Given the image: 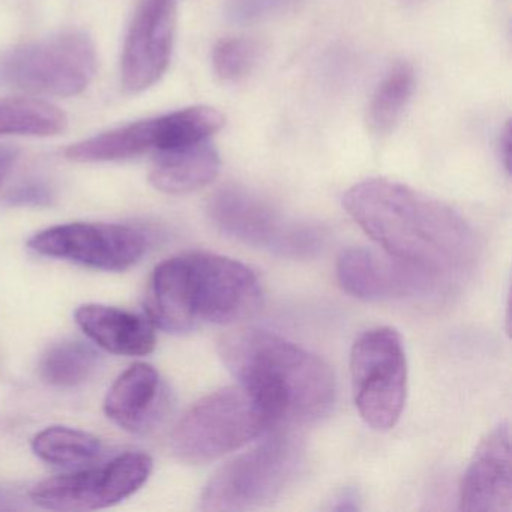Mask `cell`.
Masks as SVG:
<instances>
[{
    "instance_id": "cell-3",
    "label": "cell",
    "mask_w": 512,
    "mask_h": 512,
    "mask_svg": "<svg viewBox=\"0 0 512 512\" xmlns=\"http://www.w3.org/2000/svg\"><path fill=\"white\" fill-rule=\"evenodd\" d=\"M262 302L259 278L244 263L211 253L170 257L155 268L145 307L155 328L184 334L253 316Z\"/></svg>"
},
{
    "instance_id": "cell-5",
    "label": "cell",
    "mask_w": 512,
    "mask_h": 512,
    "mask_svg": "<svg viewBox=\"0 0 512 512\" xmlns=\"http://www.w3.org/2000/svg\"><path fill=\"white\" fill-rule=\"evenodd\" d=\"M272 427L265 410L242 386H230L206 395L185 412L170 437V448L184 463H211Z\"/></svg>"
},
{
    "instance_id": "cell-2",
    "label": "cell",
    "mask_w": 512,
    "mask_h": 512,
    "mask_svg": "<svg viewBox=\"0 0 512 512\" xmlns=\"http://www.w3.org/2000/svg\"><path fill=\"white\" fill-rule=\"evenodd\" d=\"M221 359L272 424H310L335 404L334 374L319 356L263 329L229 332L218 343Z\"/></svg>"
},
{
    "instance_id": "cell-7",
    "label": "cell",
    "mask_w": 512,
    "mask_h": 512,
    "mask_svg": "<svg viewBox=\"0 0 512 512\" xmlns=\"http://www.w3.org/2000/svg\"><path fill=\"white\" fill-rule=\"evenodd\" d=\"M353 400L361 418L376 430L397 424L406 403L407 361L403 340L392 328H373L350 353Z\"/></svg>"
},
{
    "instance_id": "cell-8",
    "label": "cell",
    "mask_w": 512,
    "mask_h": 512,
    "mask_svg": "<svg viewBox=\"0 0 512 512\" xmlns=\"http://www.w3.org/2000/svg\"><path fill=\"white\" fill-rule=\"evenodd\" d=\"M208 214L223 235L278 256H311L325 238L319 227L286 217L244 188L217 191L209 200Z\"/></svg>"
},
{
    "instance_id": "cell-4",
    "label": "cell",
    "mask_w": 512,
    "mask_h": 512,
    "mask_svg": "<svg viewBox=\"0 0 512 512\" xmlns=\"http://www.w3.org/2000/svg\"><path fill=\"white\" fill-rule=\"evenodd\" d=\"M302 464V440L290 431H275L217 470L203 490L200 508L247 511L269 505L295 482Z\"/></svg>"
},
{
    "instance_id": "cell-6",
    "label": "cell",
    "mask_w": 512,
    "mask_h": 512,
    "mask_svg": "<svg viewBox=\"0 0 512 512\" xmlns=\"http://www.w3.org/2000/svg\"><path fill=\"white\" fill-rule=\"evenodd\" d=\"M94 40L71 31L0 55V86L49 97H76L97 74Z\"/></svg>"
},
{
    "instance_id": "cell-14",
    "label": "cell",
    "mask_w": 512,
    "mask_h": 512,
    "mask_svg": "<svg viewBox=\"0 0 512 512\" xmlns=\"http://www.w3.org/2000/svg\"><path fill=\"white\" fill-rule=\"evenodd\" d=\"M511 506V434L508 424H499L479 443L464 472L460 508L469 512H509Z\"/></svg>"
},
{
    "instance_id": "cell-16",
    "label": "cell",
    "mask_w": 512,
    "mask_h": 512,
    "mask_svg": "<svg viewBox=\"0 0 512 512\" xmlns=\"http://www.w3.org/2000/svg\"><path fill=\"white\" fill-rule=\"evenodd\" d=\"M76 322L101 349L115 355L146 356L157 344L154 323L149 317L109 307L86 304L77 308Z\"/></svg>"
},
{
    "instance_id": "cell-27",
    "label": "cell",
    "mask_w": 512,
    "mask_h": 512,
    "mask_svg": "<svg viewBox=\"0 0 512 512\" xmlns=\"http://www.w3.org/2000/svg\"><path fill=\"white\" fill-rule=\"evenodd\" d=\"M338 502H340V505L334 506V509H340V511H343V509H358L356 494L350 493V491H344Z\"/></svg>"
},
{
    "instance_id": "cell-20",
    "label": "cell",
    "mask_w": 512,
    "mask_h": 512,
    "mask_svg": "<svg viewBox=\"0 0 512 512\" xmlns=\"http://www.w3.org/2000/svg\"><path fill=\"white\" fill-rule=\"evenodd\" d=\"M65 113L40 100L0 101V137L58 136L67 130Z\"/></svg>"
},
{
    "instance_id": "cell-18",
    "label": "cell",
    "mask_w": 512,
    "mask_h": 512,
    "mask_svg": "<svg viewBox=\"0 0 512 512\" xmlns=\"http://www.w3.org/2000/svg\"><path fill=\"white\" fill-rule=\"evenodd\" d=\"M35 455L59 467L91 466L103 452L100 439L77 428L53 425L32 440Z\"/></svg>"
},
{
    "instance_id": "cell-15",
    "label": "cell",
    "mask_w": 512,
    "mask_h": 512,
    "mask_svg": "<svg viewBox=\"0 0 512 512\" xmlns=\"http://www.w3.org/2000/svg\"><path fill=\"white\" fill-rule=\"evenodd\" d=\"M166 394L152 365L137 362L113 383L104 400L107 418L131 433H146L161 418Z\"/></svg>"
},
{
    "instance_id": "cell-12",
    "label": "cell",
    "mask_w": 512,
    "mask_h": 512,
    "mask_svg": "<svg viewBox=\"0 0 512 512\" xmlns=\"http://www.w3.org/2000/svg\"><path fill=\"white\" fill-rule=\"evenodd\" d=\"M337 272L341 287L364 301L428 298L445 280L392 254L362 247L343 251Z\"/></svg>"
},
{
    "instance_id": "cell-28",
    "label": "cell",
    "mask_w": 512,
    "mask_h": 512,
    "mask_svg": "<svg viewBox=\"0 0 512 512\" xmlns=\"http://www.w3.org/2000/svg\"><path fill=\"white\" fill-rule=\"evenodd\" d=\"M413 2H415V0H413Z\"/></svg>"
},
{
    "instance_id": "cell-11",
    "label": "cell",
    "mask_w": 512,
    "mask_h": 512,
    "mask_svg": "<svg viewBox=\"0 0 512 512\" xmlns=\"http://www.w3.org/2000/svg\"><path fill=\"white\" fill-rule=\"evenodd\" d=\"M29 247L41 256L86 268L124 272L142 259L146 239L137 230L118 224L71 223L37 233Z\"/></svg>"
},
{
    "instance_id": "cell-17",
    "label": "cell",
    "mask_w": 512,
    "mask_h": 512,
    "mask_svg": "<svg viewBox=\"0 0 512 512\" xmlns=\"http://www.w3.org/2000/svg\"><path fill=\"white\" fill-rule=\"evenodd\" d=\"M220 170V157L214 146L203 142L157 152L151 184L161 193L187 194L214 181Z\"/></svg>"
},
{
    "instance_id": "cell-21",
    "label": "cell",
    "mask_w": 512,
    "mask_h": 512,
    "mask_svg": "<svg viewBox=\"0 0 512 512\" xmlns=\"http://www.w3.org/2000/svg\"><path fill=\"white\" fill-rule=\"evenodd\" d=\"M415 89V74L407 64L392 68L385 77L368 107V125L374 134H388L403 118Z\"/></svg>"
},
{
    "instance_id": "cell-1",
    "label": "cell",
    "mask_w": 512,
    "mask_h": 512,
    "mask_svg": "<svg viewBox=\"0 0 512 512\" xmlns=\"http://www.w3.org/2000/svg\"><path fill=\"white\" fill-rule=\"evenodd\" d=\"M343 205L386 253L439 277L466 274L478 262L472 226L445 203L406 185L367 179L344 194Z\"/></svg>"
},
{
    "instance_id": "cell-24",
    "label": "cell",
    "mask_w": 512,
    "mask_h": 512,
    "mask_svg": "<svg viewBox=\"0 0 512 512\" xmlns=\"http://www.w3.org/2000/svg\"><path fill=\"white\" fill-rule=\"evenodd\" d=\"M52 197V190L47 185L41 184V182H29L22 187H17L10 194L8 200L13 205L41 206L49 205L52 202Z\"/></svg>"
},
{
    "instance_id": "cell-22",
    "label": "cell",
    "mask_w": 512,
    "mask_h": 512,
    "mask_svg": "<svg viewBox=\"0 0 512 512\" xmlns=\"http://www.w3.org/2000/svg\"><path fill=\"white\" fill-rule=\"evenodd\" d=\"M260 46L248 38L221 41L212 53L215 73L221 80L235 82L251 73L259 61Z\"/></svg>"
},
{
    "instance_id": "cell-25",
    "label": "cell",
    "mask_w": 512,
    "mask_h": 512,
    "mask_svg": "<svg viewBox=\"0 0 512 512\" xmlns=\"http://www.w3.org/2000/svg\"><path fill=\"white\" fill-rule=\"evenodd\" d=\"M17 155H19L17 149L10 148V146H0V184L7 178L11 167L16 163Z\"/></svg>"
},
{
    "instance_id": "cell-26",
    "label": "cell",
    "mask_w": 512,
    "mask_h": 512,
    "mask_svg": "<svg viewBox=\"0 0 512 512\" xmlns=\"http://www.w3.org/2000/svg\"><path fill=\"white\" fill-rule=\"evenodd\" d=\"M500 145H502L500 146V152H502L503 163H505L506 172H509V169H511V128H509V125H506Z\"/></svg>"
},
{
    "instance_id": "cell-10",
    "label": "cell",
    "mask_w": 512,
    "mask_h": 512,
    "mask_svg": "<svg viewBox=\"0 0 512 512\" xmlns=\"http://www.w3.org/2000/svg\"><path fill=\"white\" fill-rule=\"evenodd\" d=\"M154 461L145 452H127L104 466L88 467L41 481L31 490L35 505L50 511H97L118 505L140 490Z\"/></svg>"
},
{
    "instance_id": "cell-23",
    "label": "cell",
    "mask_w": 512,
    "mask_h": 512,
    "mask_svg": "<svg viewBox=\"0 0 512 512\" xmlns=\"http://www.w3.org/2000/svg\"><path fill=\"white\" fill-rule=\"evenodd\" d=\"M305 2L307 0H226V13L232 22L251 25L292 13Z\"/></svg>"
},
{
    "instance_id": "cell-13",
    "label": "cell",
    "mask_w": 512,
    "mask_h": 512,
    "mask_svg": "<svg viewBox=\"0 0 512 512\" xmlns=\"http://www.w3.org/2000/svg\"><path fill=\"white\" fill-rule=\"evenodd\" d=\"M175 32V0H140L122 52L125 91L139 94L164 76L172 59Z\"/></svg>"
},
{
    "instance_id": "cell-19",
    "label": "cell",
    "mask_w": 512,
    "mask_h": 512,
    "mask_svg": "<svg viewBox=\"0 0 512 512\" xmlns=\"http://www.w3.org/2000/svg\"><path fill=\"white\" fill-rule=\"evenodd\" d=\"M100 361V355L91 344L79 340L62 341L44 353L40 374L49 385L74 388L97 373Z\"/></svg>"
},
{
    "instance_id": "cell-9",
    "label": "cell",
    "mask_w": 512,
    "mask_h": 512,
    "mask_svg": "<svg viewBox=\"0 0 512 512\" xmlns=\"http://www.w3.org/2000/svg\"><path fill=\"white\" fill-rule=\"evenodd\" d=\"M223 125L224 116L214 107H188L83 140L71 145L65 157L76 163L130 160L149 151H169L203 142Z\"/></svg>"
}]
</instances>
